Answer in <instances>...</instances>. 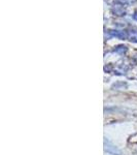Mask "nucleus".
Instances as JSON below:
<instances>
[{
    "label": "nucleus",
    "mask_w": 137,
    "mask_h": 155,
    "mask_svg": "<svg viewBox=\"0 0 137 155\" xmlns=\"http://www.w3.org/2000/svg\"><path fill=\"white\" fill-rule=\"evenodd\" d=\"M133 19L135 20V21H137V12H134V15H133Z\"/></svg>",
    "instance_id": "6"
},
{
    "label": "nucleus",
    "mask_w": 137,
    "mask_h": 155,
    "mask_svg": "<svg viewBox=\"0 0 137 155\" xmlns=\"http://www.w3.org/2000/svg\"><path fill=\"white\" fill-rule=\"evenodd\" d=\"M110 36L118 37L119 39H127V31H119V30H108Z\"/></svg>",
    "instance_id": "2"
},
{
    "label": "nucleus",
    "mask_w": 137,
    "mask_h": 155,
    "mask_svg": "<svg viewBox=\"0 0 137 155\" xmlns=\"http://www.w3.org/2000/svg\"><path fill=\"white\" fill-rule=\"evenodd\" d=\"M127 39L132 42H137V30L130 29L127 31Z\"/></svg>",
    "instance_id": "3"
},
{
    "label": "nucleus",
    "mask_w": 137,
    "mask_h": 155,
    "mask_svg": "<svg viewBox=\"0 0 137 155\" xmlns=\"http://www.w3.org/2000/svg\"><path fill=\"white\" fill-rule=\"evenodd\" d=\"M134 59H135V61H136V63H137V55H135V57H134Z\"/></svg>",
    "instance_id": "7"
},
{
    "label": "nucleus",
    "mask_w": 137,
    "mask_h": 155,
    "mask_svg": "<svg viewBox=\"0 0 137 155\" xmlns=\"http://www.w3.org/2000/svg\"><path fill=\"white\" fill-rule=\"evenodd\" d=\"M114 1H116V4H121V5H126V4L128 3L127 0H114Z\"/></svg>",
    "instance_id": "5"
},
{
    "label": "nucleus",
    "mask_w": 137,
    "mask_h": 155,
    "mask_svg": "<svg viewBox=\"0 0 137 155\" xmlns=\"http://www.w3.org/2000/svg\"><path fill=\"white\" fill-rule=\"evenodd\" d=\"M111 12H113V15H114V16H116V17H124V16H126V14H127L126 8L124 7V5H121V4H116V5L113 6Z\"/></svg>",
    "instance_id": "1"
},
{
    "label": "nucleus",
    "mask_w": 137,
    "mask_h": 155,
    "mask_svg": "<svg viewBox=\"0 0 137 155\" xmlns=\"http://www.w3.org/2000/svg\"><path fill=\"white\" fill-rule=\"evenodd\" d=\"M127 50H128V49H127V47H126V46H124V45H121V46H118V47H116V48L114 49L113 51L116 52V53H118V54H121V55H122V54L126 53Z\"/></svg>",
    "instance_id": "4"
}]
</instances>
